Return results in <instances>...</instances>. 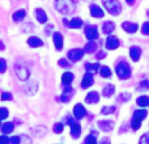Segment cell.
<instances>
[{
    "instance_id": "6da1fadb",
    "label": "cell",
    "mask_w": 149,
    "mask_h": 144,
    "mask_svg": "<svg viewBox=\"0 0 149 144\" xmlns=\"http://www.w3.org/2000/svg\"><path fill=\"white\" fill-rule=\"evenodd\" d=\"M55 8L62 15H71L76 9V4L73 0H55Z\"/></svg>"
},
{
    "instance_id": "7a4b0ae2",
    "label": "cell",
    "mask_w": 149,
    "mask_h": 144,
    "mask_svg": "<svg viewBox=\"0 0 149 144\" xmlns=\"http://www.w3.org/2000/svg\"><path fill=\"white\" fill-rule=\"evenodd\" d=\"M102 4L105 7V9L107 10L110 15L118 16L122 12V5L118 0H102Z\"/></svg>"
},
{
    "instance_id": "3957f363",
    "label": "cell",
    "mask_w": 149,
    "mask_h": 144,
    "mask_svg": "<svg viewBox=\"0 0 149 144\" xmlns=\"http://www.w3.org/2000/svg\"><path fill=\"white\" fill-rule=\"evenodd\" d=\"M115 72L119 79L122 80H127L131 77V67L128 66L127 62H119L118 66L115 67Z\"/></svg>"
},
{
    "instance_id": "277c9868",
    "label": "cell",
    "mask_w": 149,
    "mask_h": 144,
    "mask_svg": "<svg viewBox=\"0 0 149 144\" xmlns=\"http://www.w3.org/2000/svg\"><path fill=\"white\" fill-rule=\"evenodd\" d=\"M15 71H16V75H17V77L21 80V81H25V80H28L29 76H30V72H29V70L25 67V66L16 64L15 66Z\"/></svg>"
},
{
    "instance_id": "5b68a950",
    "label": "cell",
    "mask_w": 149,
    "mask_h": 144,
    "mask_svg": "<svg viewBox=\"0 0 149 144\" xmlns=\"http://www.w3.org/2000/svg\"><path fill=\"white\" fill-rule=\"evenodd\" d=\"M98 36H100V34H98V29L95 25H88L86 28H85V37H86L90 42L97 39Z\"/></svg>"
},
{
    "instance_id": "8992f818",
    "label": "cell",
    "mask_w": 149,
    "mask_h": 144,
    "mask_svg": "<svg viewBox=\"0 0 149 144\" xmlns=\"http://www.w3.org/2000/svg\"><path fill=\"white\" fill-rule=\"evenodd\" d=\"M84 50L82 49H72L68 51V59L71 60V62H79L80 59L82 58V55H84Z\"/></svg>"
},
{
    "instance_id": "52a82bcc",
    "label": "cell",
    "mask_w": 149,
    "mask_h": 144,
    "mask_svg": "<svg viewBox=\"0 0 149 144\" xmlns=\"http://www.w3.org/2000/svg\"><path fill=\"white\" fill-rule=\"evenodd\" d=\"M119 45H120V42H119V39L116 38L115 36H109L107 39H106V49L107 50H115L119 47Z\"/></svg>"
},
{
    "instance_id": "ba28073f",
    "label": "cell",
    "mask_w": 149,
    "mask_h": 144,
    "mask_svg": "<svg viewBox=\"0 0 149 144\" xmlns=\"http://www.w3.org/2000/svg\"><path fill=\"white\" fill-rule=\"evenodd\" d=\"M93 81H94V79H93V73L86 72V73L84 75V77H82V80H81V88L82 89H88L89 87H92Z\"/></svg>"
},
{
    "instance_id": "9c48e42d",
    "label": "cell",
    "mask_w": 149,
    "mask_h": 144,
    "mask_svg": "<svg viewBox=\"0 0 149 144\" xmlns=\"http://www.w3.org/2000/svg\"><path fill=\"white\" fill-rule=\"evenodd\" d=\"M73 115L76 119H82L85 115H86V110H85V108L81 105V103H77V105H74L73 108Z\"/></svg>"
},
{
    "instance_id": "30bf717a",
    "label": "cell",
    "mask_w": 149,
    "mask_h": 144,
    "mask_svg": "<svg viewBox=\"0 0 149 144\" xmlns=\"http://www.w3.org/2000/svg\"><path fill=\"white\" fill-rule=\"evenodd\" d=\"M52 41H54V45H55V49L56 50H62L63 49V43H64V39H63V36L56 31V33L52 34Z\"/></svg>"
},
{
    "instance_id": "8fae6325",
    "label": "cell",
    "mask_w": 149,
    "mask_h": 144,
    "mask_svg": "<svg viewBox=\"0 0 149 144\" xmlns=\"http://www.w3.org/2000/svg\"><path fill=\"white\" fill-rule=\"evenodd\" d=\"M98 101H100V93L95 92V90H93V92H89L86 94V97H85V102L90 103V105H93V103H97Z\"/></svg>"
},
{
    "instance_id": "7c38bea8",
    "label": "cell",
    "mask_w": 149,
    "mask_h": 144,
    "mask_svg": "<svg viewBox=\"0 0 149 144\" xmlns=\"http://www.w3.org/2000/svg\"><path fill=\"white\" fill-rule=\"evenodd\" d=\"M122 29H123V30H126L127 33H136L137 29H139V26H137V24H135V22L124 21V22L122 24Z\"/></svg>"
},
{
    "instance_id": "4fadbf2b",
    "label": "cell",
    "mask_w": 149,
    "mask_h": 144,
    "mask_svg": "<svg viewBox=\"0 0 149 144\" xmlns=\"http://www.w3.org/2000/svg\"><path fill=\"white\" fill-rule=\"evenodd\" d=\"M130 57H131V59L134 62H137L140 59V57H141V49L139 46H132L130 49Z\"/></svg>"
},
{
    "instance_id": "5bb4252c",
    "label": "cell",
    "mask_w": 149,
    "mask_h": 144,
    "mask_svg": "<svg viewBox=\"0 0 149 144\" xmlns=\"http://www.w3.org/2000/svg\"><path fill=\"white\" fill-rule=\"evenodd\" d=\"M72 94H73V89L70 85H65V87L63 88V94H62V97H60V100H62L63 102H68V101L71 100V96Z\"/></svg>"
},
{
    "instance_id": "9a60e30c",
    "label": "cell",
    "mask_w": 149,
    "mask_h": 144,
    "mask_svg": "<svg viewBox=\"0 0 149 144\" xmlns=\"http://www.w3.org/2000/svg\"><path fill=\"white\" fill-rule=\"evenodd\" d=\"M90 15H92L93 17H95V18H102L103 16H105V12H103L98 5L92 4L90 5Z\"/></svg>"
},
{
    "instance_id": "2e32d148",
    "label": "cell",
    "mask_w": 149,
    "mask_h": 144,
    "mask_svg": "<svg viewBox=\"0 0 149 144\" xmlns=\"http://www.w3.org/2000/svg\"><path fill=\"white\" fill-rule=\"evenodd\" d=\"M114 29H115V24H114L113 21H106V22H103V25H102L103 34H106V36H111V33L114 31Z\"/></svg>"
},
{
    "instance_id": "e0dca14e",
    "label": "cell",
    "mask_w": 149,
    "mask_h": 144,
    "mask_svg": "<svg viewBox=\"0 0 149 144\" xmlns=\"http://www.w3.org/2000/svg\"><path fill=\"white\" fill-rule=\"evenodd\" d=\"M114 121H100L98 122V126H100L101 130H103V131H111V130L114 129Z\"/></svg>"
},
{
    "instance_id": "ac0fdd59",
    "label": "cell",
    "mask_w": 149,
    "mask_h": 144,
    "mask_svg": "<svg viewBox=\"0 0 149 144\" xmlns=\"http://www.w3.org/2000/svg\"><path fill=\"white\" fill-rule=\"evenodd\" d=\"M28 45L30 47H41V46H43V41L41 38H38V37L31 36L28 38Z\"/></svg>"
},
{
    "instance_id": "d6986e66",
    "label": "cell",
    "mask_w": 149,
    "mask_h": 144,
    "mask_svg": "<svg viewBox=\"0 0 149 144\" xmlns=\"http://www.w3.org/2000/svg\"><path fill=\"white\" fill-rule=\"evenodd\" d=\"M36 17H37V20H38L39 24H46L47 22V15L43 9H41V8H37L36 9Z\"/></svg>"
},
{
    "instance_id": "ffe728a7",
    "label": "cell",
    "mask_w": 149,
    "mask_h": 144,
    "mask_svg": "<svg viewBox=\"0 0 149 144\" xmlns=\"http://www.w3.org/2000/svg\"><path fill=\"white\" fill-rule=\"evenodd\" d=\"M114 93H115V87H114L113 84H107V85H105V87H103V89H102L103 97L110 98Z\"/></svg>"
},
{
    "instance_id": "44dd1931",
    "label": "cell",
    "mask_w": 149,
    "mask_h": 144,
    "mask_svg": "<svg viewBox=\"0 0 149 144\" xmlns=\"http://www.w3.org/2000/svg\"><path fill=\"white\" fill-rule=\"evenodd\" d=\"M80 134H81V126H80V123L74 122L71 126V136L73 139H77V138H80Z\"/></svg>"
},
{
    "instance_id": "7402d4cb",
    "label": "cell",
    "mask_w": 149,
    "mask_h": 144,
    "mask_svg": "<svg viewBox=\"0 0 149 144\" xmlns=\"http://www.w3.org/2000/svg\"><path fill=\"white\" fill-rule=\"evenodd\" d=\"M82 20L81 18H79V17H74L72 18V20L68 22V28H71V29H79V28H81L82 26Z\"/></svg>"
},
{
    "instance_id": "603a6c76",
    "label": "cell",
    "mask_w": 149,
    "mask_h": 144,
    "mask_svg": "<svg viewBox=\"0 0 149 144\" xmlns=\"http://www.w3.org/2000/svg\"><path fill=\"white\" fill-rule=\"evenodd\" d=\"M25 16H26V10L25 9H20V10H17V12H15L13 13V16H12V18H13V21H22L24 18H25Z\"/></svg>"
},
{
    "instance_id": "cb8c5ba5",
    "label": "cell",
    "mask_w": 149,
    "mask_h": 144,
    "mask_svg": "<svg viewBox=\"0 0 149 144\" xmlns=\"http://www.w3.org/2000/svg\"><path fill=\"white\" fill-rule=\"evenodd\" d=\"M100 64L98 63H86L85 64V70L88 72H90V73H95L97 71H100Z\"/></svg>"
},
{
    "instance_id": "d4e9b609",
    "label": "cell",
    "mask_w": 149,
    "mask_h": 144,
    "mask_svg": "<svg viewBox=\"0 0 149 144\" xmlns=\"http://www.w3.org/2000/svg\"><path fill=\"white\" fill-rule=\"evenodd\" d=\"M73 79H74L73 73H71V72H65V73H63V76H62V82L65 84V85H70L71 82L73 81Z\"/></svg>"
},
{
    "instance_id": "484cf974",
    "label": "cell",
    "mask_w": 149,
    "mask_h": 144,
    "mask_svg": "<svg viewBox=\"0 0 149 144\" xmlns=\"http://www.w3.org/2000/svg\"><path fill=\"white\" fill-rule=\"evenodd\" d=\"M13 130H15V124L10 123V122H7V123H3L1 124V132L3 134H9V132H12Z\"/></svg>"
},
{
    "instance_id": "4316f807",
    "label": "cell",
    "mask_w": 149,
    "mask_h": 144,
    "mask_svg": "<svg viewBox=\"0 0 149 144\" xmlns=\"http://www.w3.org/2000/svg\"><path fill=\"white\" fill-rule=\"evenodd\" d=\"M136 103L139 106H141V108H147L149 105V97L148 96H140V97L136 100Z\"/></svg>"
},
{
    "instance_id": "83f0119b",
    "label": "cell",
    "mask_w": 149,
    "mask_h": 144,
    "mask_svg": "<svg viewBox=\"0 0 149 144\" xmlns=\"http://www.w3.org/2000/svg\"><path fill=\"white\" fill-rule=\"evenodd\" d=\"M147 115H148V111L144 110V109H141V110H136L134 113V118L139 119V121H143L144 118H147Z\"/></svg>"
},
{
    "instance_id": "f1b7e54d",
    "label": "cell",
    "mask_w": 149,
    "mask_h": 144,
    "mask_svg": "<svg viewBox=\"0 0 149 144\" xmlns=\"http://www.w3.org/2000/svg\"><path fill=\"white\" fill-rule=\"evenodd\" d=\"M100 75H101L102 77H105V79H109V77L111 76L110 68H109L107 66H101V68H100Z\"/></svg>"
},
{
    "instance_id": "f546056e",
    "label": "cell",
    "mask_w": 149,
    "mask_h": 144,
    "mask_svg": "<svg viewBox=\"0 0 149 144\" xmlns=\"http://www.w3.org/2000/svg\"><path fill=\"white\" fill-rule=\"evenodd\" d=\"M95 50H97V45L94 43V41L88 42V43L84 46V51L85 52H94Z\"/></svg>"
},
{
    "instance_id": "4dcf8cb0",
    "label": "cell",
    "mask_w": 149,
    "mask_h": 144,
    "mask_svg": "<svg viewBox=\"0 0 149 144\" xmlns=\"http://www.w3.org/2000/svg\"><path fill=\"white\" fill-rule=\"evenodd\" d=\"M114 111H115V106H103L102 110H101V114L107 115V114H113Z\"/></svg>"
},
{
    "instance_id": "1f68e13d",
    "label": "cell",
    "mask_w": 149,
    "mask_h": 144,
    "mask_svg": "<svg viewBox=\"0 0 149 144\" xmlns=\"http://www.w3.org/2000/svg\"><path fill=\"white\" fill-rule=\"evenodd\" d=\"M140 126H141V121H139V119H136V118H132V121H131V129L134 130V131H137V130L140 129Z\"/></svg>"
},
{
    "instance_id": "d6a6232c",
    "label": "cell",
    "mask_w": 149,
    "mask_h": 144,
    "mask_svg": "<svg viewBox=\"0 0 149 144\" xmlns=\"http://www.w3.org/2000/svg\"><path fill=\"white\" fill-rule=\"evenodd\" d=\"M63 130H64V124L63 123H55L54 127H52V131H54L55 134H62Z\"/></svg>"
},
{
    "instance_id": "836d02e7",
    "label": "cell",
    "mask_w": 149,
    "mask_h": 144,
    "mask_svg": "<svg viewBox=\"0 0 149 144\" xmlns=\"http://www.w3.org/2000/svg\"><path fill=\"white\" fill-rule=\"evenodd\" d=\"M95 132H93L92 135L85 138V144H97V140H95Z\"/></svg>"
},
{
    "instance_id": "e575fe53",
    "label": "cell",
    "mask_w": 149,
    "mask_h": 144,
    "mask_svg": "<svg viewBox=\"0 0 149 144\" xmlns=\"http://www.w3.org/2000/svg\"><path fill=\"white\" fill-rule=\"evenodd\" d=\"M139 90H145V89H149V81L147 79H144L139 84V88H137Z\"/></svg>"
},
{
    "instance_id": "d590c367",
    "label": "cell",
    "mask_w": 149,
    "mask_h": 144,
    "mask_svg": "<svg viewBox=\"0 0 149 144\" xmlns=\"http://www.w3.org/2000/svg\"><path fill=\"white\" fill-rule=\"evenodd\" d=\"M59 66H60V67H63V68H70L71 67L70 62H68L67 59H60L59 60Z\"/></svg>"
},
{
    "instance_id": "8d00e7d4",
    "label": "cell",
    "mask_w": 149,
    "mask_h": 144,
    "mask_svg": "<svg viewBox=\"0 0 149 144\" xmlns=\"http://www.w3.org/2000/svg\"><path fill=\"white\" fill-rule=\"evenodd\" d=\"M139 144H149V134H144L140 138Z\"/></svg>"
},
{
    "instance_id": "74e56055",
    "label": "cell",
    "mask_w": 149,
    "mask_h": 144,
    "mask_svg": "<svg viewBox=\"0 0 149 144\" xmlns=\"http://www.w3.org/2000/svg\"><path fill=\"white\" fill-rule=\"evenodd\" d=\"M130 98H131V94H130V93H122V94L119 96L118 101H128Z\"/></svg>"
},
{
    "instance_id": "f35d334b",
    "label": "cell",
    "mask_w": 149,
    "mask_h": 144,
    "mask_svg": "<svg viewBox=\"0 0 149 144\" xmlns=\"http://www.w3.org/2000/svg\"><path fill=\"white\" fill-rule=\"evenodd\" d=\"M1 100L3 101H10L12 100V94L8 93V92H3L1 93Z\"/></svg>"
},
{
    "instance_id": "ab89813d",
    "label": "cell",
    "mask_w": 149,
    "mask_h": 144,
    "mask_svg": "<svg viewBox=\"0 0 149 144\" xmlns=\"http://www.w3.org/2000/svg\"><path fill=\"white\" fill-rule=\"evenodd\" d=\"M141 33L144 34V36H148V34H149V21H148V22H145L144 25H143V28H141Z\"/></svg>"
},
{
    "instance_id": "60d3db41",
    "label": "cell",
    "mask_w": 149,
    "mask_h": 144,
    "mask_svg": "<svg viewBox=\"0 0 149 144\" xmlns=\"http://www.w3.org/2000/svg\"><path fill=\"white\" fill-rule=\"evenodd\" d=\"M8 143H10V138H7L5 135H3L0 138V144H8Z\"/></svg>"
},
{
    "instance_id": "b9f144b4",
    "label": "cell",
    "mask_w": 149,
    "mask_h": 144,
    "mask_svg": "<svg viewBox=\"0 0 149 144\" xmlns=\"http://www.w3.org/2000/svg\"><path fill=\"white\" fill-rule=\"evenodd\" d=\"M21 138L20 136H12L10 138V144H20Z\"/></svg>"
},
{
    "instance_id": "7bdbcfd3",
    "label": "cell",
    "mask_w": 149,
    "mask_h": 144,
    "mask_svg": "<svg viewBox=\"0 0 149 144\" xmlns=\"http://www.w3.org/2000/svg\"><path fill=\"white\" fill-rule=\"evenodd\" d=\"M0 110H1V119L4 121V119H7V118H8V110H7L5 108H1Z\"/></svg>"
},
{
    "instance_id": "ee69618b",
    "label": "cell",
    "mask_w": 149,
    "mask_h": 144,
    "mask_svg": "<svg viewBox=\"0 0 149 144\" xmlns=\"http://www.w3.org/2000/svg\"><path fill=\"white\" fill-rule=\"evenodd\" d=\"M0 63H1L0 72H1V73H4V72H5V67H7V62H5V59H1V60H0Z\"/></svg>"
},
{
    "instance_id": "f6af8a7d",
    "label": "cell",
    "mask_w": 149,
    "mask_h": 144,
    "mask_svg": "<svg viewBox=\"0 0 149 144\" xmlns=\"http://www.w3.org/2000/svg\"><path fill=\"white\" fill-rule=\"evenodd\" d=\"M21 142H25V144H30V139H29L26 135H22V136H21Z\"/></svg>"
},
{
    "instance_id": "bcb514c9",
    "label": "cell",
    "mask_w": 149,
    "mask_h": 144,
    "mask_svg": "<svg viewBox=\"0 0 149 144\" xmlns=\"http://www.w3.org/2000/svg\"><path fill=\"white\" fill-rule=\"evenodd\" d=\"M100 144H111V142H110V139H109V138H105V139L101 140Z\"/></svg>"
},
{
    "instance_id": "7dc6e473",
    "label": "cell",
    "mask_w": 149,
    "mask_h": 144,
    "mask_svg": "<svg viewBox=\"0 0 149 144\" xmlns=\"http://www.w3.org/2000/svg\"><path fill=\"white\" fill-rule=\"evenodd\" d=\"M106 57V52H103V51H101V52H98V55H97V58L98 59H103V58Z\"/></svg>"
},
{
    "instance_id": "c3c4849f",
    "label": "cell",
    "mask_w": 149,
    "mask_h": 144,
    "mask_svg": "<svg viewBox=\"0 0 149 144\" xmlns=\"http://www.w3.org/2000/svg\"><path fill=\"white\" fill-rule=\"evenodd\" d=\"M126 3H127L128 5H132V4L135 3V0H126Z\"/></svg>"
}]
</instances>
